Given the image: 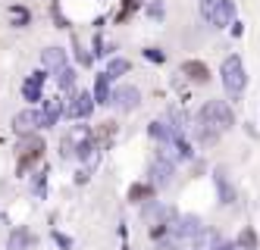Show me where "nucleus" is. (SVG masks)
<instances>
[{"label":"nucleus","mask_w":260,"mask_h":250,"mask_svg":"<svg viewBox=\"0 0 260 250\" xmlns=\"http://www.w3.org/2000/svg\"><path fill=\"white\" fill-rule=\"evenodd\" d=\"M57 82H60V88H69L72 82H76V72H72V69L66 66V69H63V72L57 75Z\"/></svg>","instance_id":"f3484780"},{"label":"nucleus","mask_w":260,"mask_h":250,"mask_svg":"<svg viewBox=\"0 0 260 250\" xmlns=\"http://www.w3.org/2000/svg\"><path fill=\"white\" fill-rule=\"evenodd\" d=\"M201 13H204V19H207L210 25H216V28L229 25L232 19H235L232 0H201Z\"/></svg>","instance_id":"7ed1b4c3"},{"label":"nucleus","mask_w":260,"mask_h":250,"mask_svg":"<svg viewBox=\"0 0 260 250\" xmlns=\"http://www.w3.org/2000/svg\"><path fill=\"white\" fill-rule=\"evenodd\" d=\"M138 100H141V94H138V88H135V85H122V88H116L113 94H110V103H113L116 110H122V113L135 110V106H138Z\"/></svg>","instance_id":"39448f33"},{"label":"nucleus","mask_w":260,"mask_h":250,"mask_svg":"<svg viewBox=\"0 0 260 250\" xmlns=\"http://www.w3.org/2000/svg\"><path fill=\"white\" fill-rule=\"evenodd\" d=\"M91 110H94V100H91L88 91H82V94H76V97H72V103L66 106V116H69V119H85Z\"/></svg>","instance_id":"0eeeda50"},{"label":"nucleus","mask_w":260,"mask_h":250,"mask_svg":"<svg viewBox=\"0 0 260 250\" xmlns=\"http://www.w3.org/2000/svg\"><path fill=\"white\" fill-rule=\"evenodd\" d=\"M173 172H176V166L170 163V160H154L151 163V182L157 185V188H166L173 182Z\"/></svg>","instance_id":"6e6552de"},{"label":"nucleus","mask_w":260,"mask_h":250,"mask_svg":"<svg viewBox=\"0 0 260 250\" xmlns=\"http://www.w3.org/2000/svg\"><path fill=\"white\" fill-rule=\"evenodd\" d=\"M38 125H41V113L38 110H25V113H19V116L13 119V128L19 134H31Z\"/></svg>","instance_id":"1a4fd4ad"},{"label":"nucleus","mask_w":260,"mask_h":250,"mask_svg":"<svg viewBox=\"0 0 260 250\" xmlns=\"http://www.w3.org/2000/svg\"><path fill=\"white\" fill-rule=\"evenodd\" d=\"M147 194H151V191H147V188H141V185H135L132 191H128V197H132V200H141V197H147Z\"/></svg>","instance_id":"6ab92c4d"},{"label":"nucleus","mask_w":260,"mask_h":250,"mask_svg":"<svg viewBox=\"0 0 260 250\" xmlns=\"http://www.w3.org/2000/svg\"><path fill=\"white\" fill-rule=\"evenodd\" d=\"M13 22H16V25H25V22H28V10L13 7Z\"/></svg>","instance_id":"a211bd4d"},{"label":"nucleus","mask_w":260,"mask_h":250,"mask_svg":"<svg viewBox=\"0 0 260 250\" xmlns=\"http://www.w3.org/2000/svg\"><path fill=\"white\" fill-rule=\"evenodd\" d=\"M219 79H222V88H226L232 97H238L245 91V63L238 56H226V63L219 69Z\"/></svg>","instance_id":"f03ea898"},{"label":"nucleus","mask_w":260,"mask_h":250,"mask_svg":"<svg viewBox=\"0 0 260 250\" xmlns=\"http://www.w3.org/2000/svg\"><path fill=\"white\" fill-rule=\"evenodd\" d=\"M144 53H147V60H154V63L163 60V53H160V50H144Z\"/></svg>","instance_id":"412c9836"},{"label":"nucleus","mask_w":260,"mask_h":250,"mask_svg":"<svg viewBox=\"0 0 260 250\" xmlns=\"http://www.w3.org/2000/svg\"><path fill=\"white\" fill-rule=\"evenodd\" d=\"M91 100L94 103H110V75L101 72L94 79V94H91Z\"/></svg>","instance_id":"f8f14e48"},{"label":"nucleus","mask_w":260,"mask_h":250,"mask_svg":"<svg viewBox=\"0 0 260 250\" xmlns=\"http://www.w3.org/2000/svg\"><path fill=\"white\" fill-rule=\"evenodd\" d=\"M254 244H257L254 232H245V235H241V247H254Z\"/></svg>","instance_id":"aec40b11"},{"label":"nucleus","mask_w":260,"mask_h":250,"mask_svg":"<svg viewBox=\"0 0 260 250\" xmlns=\"http://www.w3.org/2000/svg\"><path fill=\"white\" fill-rule=\"evenodd\" d=\"M182 72L188 75L191 82H198V85H204V82H210V72H207V66H204V63H198V60H188V63L182 66Z\"/></svg>","instance_id":"9d476101"},{"label":"nucleus","mask_w":260,"mask_h":250,"mask_svg":"<svg viewBox=\"0 0 260 250\" xmlns=\"http://www.w3.org/2000/svg\"><path fill=\"white\" fill-rule=\"evenodd\" d=\"M60 113H63V103H60V100H47V110L41 113V125H44V128H47V125H57Z\"/></svg>","instance_id":"4468645a"},{"label":"nucleus","mask_w":260,"mask_h":250,"mask_svg":"<svg viewBox=\"0 0 260 250\" xmlns=\"http://www.w3.org/2000/svg\"><path fill=\"white\" fill-rule=\"evenodd\" d=\"M41 150H44V144H41L38 134H22V141H19V172L28 169L31 163H38Z\"/></svg>","instance_id":"20e7f679"},{"label":"nucleus","mask_w":260,"mask_h":250,"mask_svg":"<svg viewBox=\"0 0 260 250\" xmlns=\"http://www.w3.org/2000/svg\"><path fill=\"white\" fill-rule=\"evenodd\" d=\"M41 66H44V72H53V75H60L69 63H66V50L63 47H47V50H41Z\"/></svg>","instance_id":"423d86ee"},{"label":"nucleus","mask_w":260,"mask_h":250,"mask_svg":"<svg viewBox=\"0 0 260 250\" xmlns=\"http://www.w3.org/2000/svg\"><path fill=\"white\" fill-rule=\"evenodd\" d=\"M213 250H235V247H232L229 241H216V247H213Z\"/></svg>","instance_id":"4be33fe9"},{"label":"nucleus","mask_w":260,"mask_h":250,"mask_svg":"<svg viewBox=\"0 0 260 250\" xmlns=\"http://www.w3.org/2000/svg\"><path fill=\"white\" fill-rule=\"evenodd\" d=\"M31 238H28V232H13V238H10V250H19V247H25Z\"/></svg>","instance_id":"dca6fc26"},{"label":"nucleus","mask_w":260,"mask_h":250,"mask_svg":"<svg viewBox=\"0 0 260 250\" xmlns=\"http://www.w3.org/2000/svg\"><path fill=\"white\" fill-rule=\"evenodd\" d=\"M122 72H128V60H122V56H116V60L110 63L107 75H110V79H113V75H122Z\"/></svg>","instance_id":"2eb2a0df"},{"label":"nucleus","mask_w":260,"mask_h":250,"mask_svg":"<svg viewBox=\"0 0 260 250\" xmlns=\"http://www.w3.org/2000/svg\"><path fill=\"white\" fill-rule=\"evenodd\" d=\"M151 13H154V16H160V0H151Z\"/></svg>","instance_id":"5701e85b"},{"label":"nucleus","mask_w":260,"mask_h":250,"mask_svg":"<svg viewBox=\"0 0 260 250\" xmlns=\"http://www.w3.org/2000/svg\"><path fill=\"white\" fill-rule=\"evenodd\" d=\"M41 85H44V72H31V75H28V82L22 85L25 100H38V97H41Z\"/></svg>","instance_id":"9b49d317"},{"label":"nucleus","mask_w":260,"mask_h":250,"mask_svg":"<svg viewBox=\"0 0 260 250\" xmlns=\"http://www.w3.org/2000/svg\"><path fill=\"white\" fill-rule=\"evenodd\" d=\"M235 125L232 119V110L222 103V100H207L201 106L198 113V119H194V134L204 141V144H213L222 131H229Z\"/></svg>","instance_id":"f257e3e1"},{"label":"nucleus","mask_w":260,"mask_h":250,"mask_svg":"<svg viewBox=\"0 0 260 250\" xmlns=\"http://www.w3.org/2000/svg\"><path fill=\"white\" fill-rule=\"evenodd\" d=\"M216 188H219V194H222V203H232L235 200V191L229 185V172L226 169H216Z\"/></svg>","instance_id":"ddd939ff"}]
</instances>
